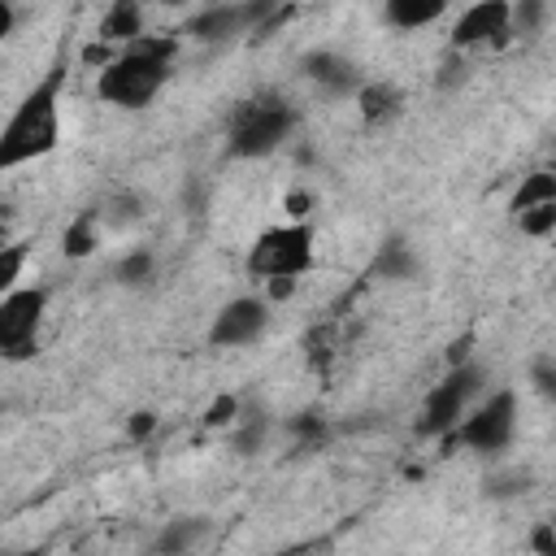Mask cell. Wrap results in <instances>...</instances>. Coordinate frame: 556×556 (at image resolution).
<instances>
[{"label":"cell","instance_id":"ffe728a7","mask_svg":"<svg viewBox=\"0 0 556 556\" xmlns=\"http://www.w3.org/2000/svg\"><path fill=\"white\" fill-rule=\"evenodd\" d=\"M513 217H517L521 235H530V239H547V235L556 230V200H547V204H530V208H517Z\"/></svg>","mask_w":556,"mask_h":556},{"label":"cell","instance_id":"8992f818","mask_svg":"<svg viewBox=\"0 0 556 556\" xmlns=\"http://www.w3.org/2000/svg\"><path fill=\"white\" fill-rule=\"evenodd\" d=\"M478 387H482V369H478V365H469V361L452 365V374L430 387V395H426V404H421L417 430L430 434V439H447V434L456 430V421L465 417V408L473 404Z\"/></svg>","mask_w":556,"mask_h":556},{"label":"cell","instance_id":"d4e9b609","mask_svg":"<svg viewBox=\"0 0 556 556\" xmlns=\"http://www.w3.org/2000/svg\"><path fill=\"white\" fill-rule=\"evenodd\" d=\"M295 282L300 278H265V295L269 300H291L295 295Z\"/></svg>","mask_w":556,"mask_h":556},{"label":"cell","instance_id":"3957f363","mask_svg":"<svg viewBox=\"0 0 556 556\" xmlns=\"http://www.w3.org/2000/svg\"><path fill=\"white\" fill-rule=\"evenodd\" d=\"M291 130H295V109L282 96H269V91L248 96L243 104H235V113L226 122V156L261 161V156L278 152Z\"/></svg>","mask_w":556,"mask_h":556},{"label":"cell","instance_id":"277c9868","mask_svg":"<svg viewBox=\"0 0 556 556\" xmlns=\"http://www.w3.org/2000/svg\"><path fill=\"white\" fill-rule=\"evenodd\" d=\"M248 274L252 278H300L313 269V226L308 222H282L252 239L248 248Z\"/></svg>","mask_w":556,"mask_h":556},{"label":"cell","instance_id":"2e32d148","mask_svg":"<svg viewBox=\"0 0 556 556\" xmlns=\"http://www.w3.org/2000/svg\"><path fill=\"white\" fill-rule=\"evenodd\" d=\"M204 534H208V521H195V517H191V521H169V526L156 534L152 547H156V552H187V547H195Z\"/></svg>","mask_w":556,"mask_h":556},{"label":"cell","instance_id":"6da1fadb","mask_svg":"<svg viewBox=\"0 0 556 556\" xmlns=\"http://www.w3.org/2000/svg\"><path fill=\"white\" fill-rule=\"evenodd\" d=\"M174 56H178V39L174 35H139L113 61L100 65L96 96L104 104H113V109H148L161 96Z\"/></svg>","mask_w":556,"mask_h":556},{"label":"cell","instance_id":"44dd1931","mask_svg":"<svg viewBox=\"0 0 556 556\" xmlns=\"http://www.w3.org/2000/svg\"><path fill=\"white\" fill-rule=\"evenodd\" d=\"M378 274L382 278H413L417 274V256L404 243H387L382 256H378Z\"/></svg>","mask_w":556,"mask_h":556},{"label":"cell","instance_id":"30bf717a","mask_svg":"<svg viewBox=\"0 0 556 556\" xmlns=\"http://www.w3.org/2000/svg\"><path fill=\"white\" fill-rule=\"evenodd\" d=\"M304 74H308L326 96H356V87H361V70H356L348 56L326 52V48L304 56Z\"/></svg>","mask_w":556,"mask_h":556},{"label":"cell","instance_id":"e0dca14e","mask_svg":"<svg viewBox=\"0 0 556 556\" xmlns=\"http://www.w3.org/2000/svg\"><path fill=\"white\" fill-rule=\"evenodd\" d=\"M547 200H556V174L534 169V174H526L521 187L513 191V213H517V208H530V204H547Z\"/></svg>","mask_w":556,"mask_h":556},{"label":"cell","instance_id":"7a4b0ae2","mask_svg":"<svg viewBox=\"0 0 556 556\" xmlns=\"http://www.w3.org/2000/svg\"><path fill=\"white\" fill-rule=\"evenodd\" d=\"M61 143V70L39 78L0 126V174L43 161Z\"/></svg>","mask_w":556,"mask_h":556},{"label":"cell","instance_id":"603a6c76","mask_svg":"<svg viewBox=\"0 0 556 556\" xmlns=\"http://www.w3.org/2000/svg\"><path fill=\"white\" fill-rule=\"evenodd\" d=\"M513 4V35H534L543 26L547 4L543 0H508Z\"/></svg>","mask_w":556,"mask_h":556},{"label":"cell","instance_id":"7c38bea8","mask_svg":"<svg viewBox=\"0 0 556 556\" xmlns=\"http://www.w3.org/2000/svg\"><path fill=\"white\" fill-rule=\"evenodd\" d=\"M143 35V4L139 0H113L100 17V43H130Z\"/></svg>","mask_w":556,"mask_h":556},{"label":"cell","instance_id":"f546056e","mask_svg":"<svg viewBox=\"0 0 556 556\" xmlns=\"http://www.w3.org/2000/svg\"><path fill=\"white\" fill-rule=\"evenodd\" d=\"M152 4H165V9H178V4H187V0H152Z\"/></svg>","mask_w":556,"mask_h":556},{"label":"cell","instance_id":"7402d4cb","mask_svg":"<svg viewBox=\"0 0 556 556\" xmlns=\"http://www.w3.org/2000/svg\"><path fill=\"white\" fill-rule=\"evenodd\" d=\"M243 417V413H239ZM265 434H269V421L261 417V413H248L243 421H239V434H235V447L243 452V456H252V452H261V443H265Z\"/></svg>","mask_w":556,"mask_h":556},{"label":"cell","instance_id":"83f0119b","mask_svg":"<svg viewBox=\"0 0 556 556\" xmlns=\"http://www.w3.org/2000/svg\"><path fill=\"white\" fill-rule=\"evenodd\" d=\"M534 547H539L543 556H556V539H552V530H547V526L534 534Z\"/></svg>","mask_w":556,"mask_h":556},{"label":"cell","instance_id":"4dcf8cb0","mask_svg":"<svg viewBox=\"0 0 556 556\" xmlns=\"http://www.w3.org/2000/svg\"><path fill=\"white\" fill-rule=\"evenodd\" d=\"M4 243H9V226L0 222V248H4Z\"/></svg>","mask_w":556,"mask_h":556},{"label":"cell","instance_id":"52a82bcc","mask_svg":"<svg viewBox=\"0 0 556 556\" xmlns=\"http://www.w3.org/2000/svg\"><path fill=\"white\" fill-rule=\"evenodd\" d=\"M513 434H517V395L504 387V391H491L482 404L465 408V417L447 439L465 443L469 452H504Z\"/></svg>","mask_w":556,"mask_h":556},{"label":"cell","instance_id":"4316f807","mask_svg":"<svg viewBox=\"0 0 556 556\" xmlns=\"http://www.w3.org/2000/svg\"><path fill=\"white\" fill-rule=\"evenodd\" d=\"M17 26V13H13V0H0V39H9Z\"/></svg>","mask_w":556,"mask_h":556},{"label":"cell","instance_id":"d6986e66","mask_svg":"<svg viewBox=\"0 0 556 556\" xmlns=\"http://www.w3.org/2000/svg\"><path fill=\"white\" fill-rule=\"evenodd\" d=\"M26 261H30V248L26 243H4L0 248V295H9L13 287H22V274H26Z\"/></svg>","mask_w":556,"mask_h":556},{"label":"cell","instance_id":"8fae6325","mask_svg":"<svg viewBox=\"0 0 556 556\" xmlns=\"http://www.w3.org/2000/svg\"><path fill=\"white\" fill-rule=\"evenodd\" d=\"M243 30H248V22H243L239 0H235V4H208L204 13H195V17L187 22V35L200 39V43H226V39H235V35H243Z\"/></svg>","mask_w":556,"mask_h":556},{"label":"cell","instance_id":"ba28073f","mask_svg":"<svg viewBox=\"0 0 556 556\" xmlns=\"http://www.w3.org/2000/svg\"><path fill=\"white\" fill-rule=\"evenodd\" d=\"M508 39H513V4L508 0H473L452 26V48L456 52L504 48Z\"/></svg>","mask_w":556,"mask_h":556},{"label":"cell","instance_id":"5bb4252c","mask_svg":"<svg viewBox=\"0 0 556 556\" xmlns=\"http://www.w3.org/2000/svg\"><path fill=\"white\" fill-rule=\"evenodd\" d=\"M356 109L365 117V126H382L400 113V91L387 83H361L356 87Z\"/></svg>","mask_w":556,"mask_h":556},{"label":"cell","instance_id":"5b68a950","mask_svg":"<svg viewBox=\"0 0 556 556\" xmlns=\"http://www.w3.org/2000/svg\"><path fill=\"white\" fill-rule=\"evenodd\" d=\"M48 313L43 287H13L0 295V356L4 361H30L39 352V326Z\"/></svg>","mask_w":556,"mask_h":556},{"label":"cell","instance_id":"f1b7e54d","mask_svg":"<svg viewBox=\"0 0 556 556\" xmlns=\"http://www.w3.org/2000/svg\"><path fill=\"white\" fill-rule=\"evenodd\" d=\"M539 391L552 395V369H547V365H539Z\"/></svg>","mask_w":556,"mask_h":556},{"label":"cell","instance_id":"9c48e42d","mask_svg":"<svg viewBox=\"0 0 556 556\" xmlns=\"http://www.w3.org/2000/svg\"><path fill=\"white\" fill-rule=\"evenodd\" d=\"M269 326V300L261 295H235L217 308L213 326H208V343L213 348H248L265 334Z\"/></svg>","mask_w":556,"mask_h":556},{"label":"cell","instance_id":"4fadbf2b","mask_svg":"<svg viewBox=\"0 0 556 556\" xmlns=\"http://www.w3.org/2000/svg\"><path fill=\"white\" fill-rule=\"evenodd\" d=\"M447 4L452 0H382V17L395 30H421V26H434L447 13Z\"/></svg>","mask_w":556,"mask_h":556},{"label":"cell","instance_id":"cb8c5ba5","mask_svg":"<svg viewBox=\"0 0 556 556\" xmlns=\"http://www.w3.org/2000/svg\"><path fill=\"white\" fill-rule=\"evenodd\" d=\"M230 417H239V400H235V395H217V400H213V408L204 413V421H208V426H226Z\"/></svg>","mask_w":556,"mask_h":556},{"label":"cell","instance_id":"ac0fdd59","mask_svg":"<svg viewBox=\"0 0 556 556\" xmlns=\"http://www.w3.org/2000/svg\"><path fill=\"white\" fill-rule=\"evenodd\" d=\"M152 269H156V256H152V248H130L117 265H113V278L122 282V287H143L148 278H152Z\"/></svg>","mask_w":556,"mask_h":556},{"label":"cell","instance_id":"484cf974","mask_svg":"<svg viewBox=\"0 0 556 556\" xmlns=\"http://www.w3.org/2000/svg\"><path fill=\"white\" fill-rule=\"evenodd\" d=\"M152 426H156V413H135L130 417V439H148Z\"/></svg>","mask_w":556,"mask_h":556},{"label":"cell","instance_id":"9a60e30c","mask_svg":"<svg viewBox=\"0 0 556 556\" xmlns=\"http://www.w3.org/2000/svg\"><path fill=\"white\" fill-rule=\"evenodd\" d=\"M96 243H100V217H96V213H78V217L65 226V235H61V248H65V256H74V261L91 256Z\"/></svg>","mask_w":556,"mask_h":556}]
</instances>
